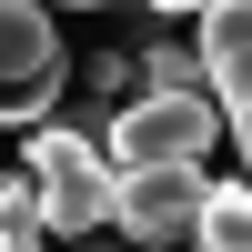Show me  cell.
<instances>
[{
  "mask_svg": "<svg viewBox=\"0 0 252 252\" xmlns=\"http://www.w3.org/2000/svg\"><path fill=\"white\" fill-rule=\"evenodd\" d=\"M61 10H101V0H61Z\"/></svg>",
  "mask_w": 252,
  "mask_h": 252,
  "instance_id": "11",
  "label": "cell"
},
{
  "mask_svg": "<svg viewBox=\"0 0 252 252\" xmlns=\"http://www.w3.org/2000/svg\"><path fill=\"white\" fill-rule=\"evenodd\" d=\"M152 10H202V0H152Z\"/></svg>",
  "mask_w": 252,
  "mask_h": 252,
  "instance_id": "10",
  "label": "cell"
},
{
  "mask_svg": "<svg viewBox=\"0 0 252 252\" xmlns=\"http://www.w3.org/2000/svg\"><path fill=\"white\" fill-rule=\"evenodd\" d=\"M212 91H222V111H232V101H252V40L212 61Z\"/></svg>",
  "mask_w": 252,
  "mask_h": 252,
  "instance_id": "8",
  "label": "cell"
},
{
  "mask_svg": "<svg viewBox=\"0 0 252 252\" xmlns=\"http://www.w3.org/2000/svg\"><path fill=\"white\" fill-rule=\"evenodd\" d=\"M232 141H242V161H252V101H232Z\"/></svg>",
  "mask_w": 252,
  "mask_h": 252,
  "instance_id": "9",
  "label": "cell"
},
{
  "mask_svg": "<svg viewBox=\"0 0 252 252\" xmlns=\"http://www.w3.org/2000/svg\"><path fill=\"white\" fill-rule=\"evenodd\" d=\"M192 242H212V252H252V192H242V182H212V192H202Z\"/></svg>",
  "mask_w": 252,
  "mask_h": 252,
  "instance_id": "6",
  "label": "cell"
},
{
  "mask_svg": "<svg viewBox=\"0 0 252 252\" xmlns=\"http://www.w3.org/2000/svg\"><path fill=\"white\" fill-rule=\"evenodd\" d=\"M40 242H51V212H40V182L20 161V172H0V252H40Z\"/></svg>",
  "mask_w": 252,
  "mask_h": 252,
  "instance_id": "5",
  "label": "cell"
},
{
  "mask_svg": "<svg viewBox=\"0 0 252 252\" xmlns=\"http://www.w3.org/2000/svg\"><path fill=\"white\" fill-rule=\"evenodd\" d=\"M202 192H212V182H202L192 161H131L121 192H111V222H121L131 242H192Z\"/></svg>",
  "mask_w": 252,
  "mask_h": 252,
  "instance_id": "3",
  "label": "cell"
},
{
  "mask_svg": "<svg viewBox=\"0 0 252 252\" xmlns=\"http://www.w3.org/2000/svg\"><path fill=\"white\" fill-rule=\"evenodd\" d=\"M101 152H111V172H131V161H202L212 152V91H131L111 111V131H101Z\"/></svg>",
  "mask_w": 252,
  "mask_h": 252,
  "instance_id": "2",
  "label": "cell"
},
{
  "mask_svg": "<svg viewBox=\"0 0 252 252\" xmlns=\"http://www.w3.org/2000/svg\"><path fill=\"white\" fill-rule=\"evenodd\" d=\"M141 91H212V61H202V51H172V40H152V51H141Z\"/></svg>",
  "mask_w": 252,
  "mask_h": 252,
  "instance_id": "7",
  "label": "cell"
},
{
  "mask_svg": "<svg viewBox=\"0 0 252 252\" xmlns=\"http://www.w3.org/2000/svg\"><path fill=\"white\" fill-rule=\"evenodd\" d=\"M71 81V51L51 31V0H0V91H51Z\"/></svg>",
  "mask_w": 252,
  "mask_h": 252,
  "instance_id": "4",
  "label": "cell"
},
{
  "mask_svg": "<svg viewBox=\"0 0 252 252\" xmlns=\"http://www.w3.org/2000/svg\"><path fill=\"white\" fill-rule=\"evenodd\" d=\"M20 161H31V182H40L51 232H101V222H111L121 172H111V152H101V141L61 131V121H31V131H20Z\"/></svg>",
  "mask_w": 252,
  "mask_h": 252,
  "instance_id": "1",
  "label": "cell"
}]
</instances>
